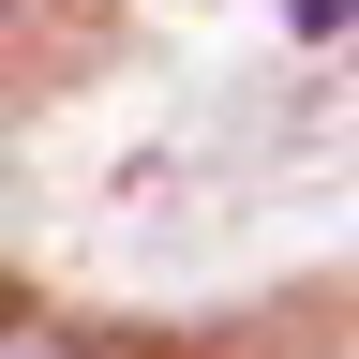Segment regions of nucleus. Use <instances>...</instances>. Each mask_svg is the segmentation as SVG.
<instances>
[{"instance_id": "2", "label": "nucleus", "mask_w": 359, "mask_h": 359, "mask_svg": "<svg viewBox=\"0 0 359 359\" xmlns=\"http://www.w3.org/2000/svg\"><path fill=\"white\" fill-rule=\"evenodd\" d=\"M330 15H344V0H299V30H330Z\"/></svg>"}, {"instance_id": "1", "label": "nucleus", "mask_w": 359, "mask_h": 359, "mask_svg": "<svg viewBox=\"0 0 359 359\" xmlns=\"http://www.w3.org/2000/svg\"><path fill=\"white\" fill-rule=\"evenodd\" d=\"M0 359H75L60 330H30V314H0Z\"/></svg>"}]
</instances>
